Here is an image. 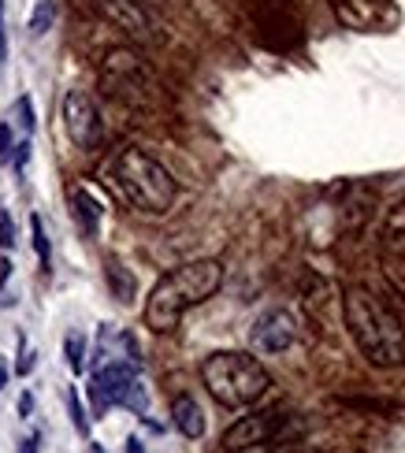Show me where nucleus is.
<instances>
[{
	"instance_id": "obj_9",
	"label": "nucleus",
	"mask_w": 405,
	"mask_h": 453,
	"mask_svg": "<svg viewBox=\"0 0 405 453\" xmlns=\"http://www.w3.org/2000/svg\"><path fill=\"white\" fill-rule=\"evenodd\" d=\"M294 338H298V324H294V316L286 309L261 312L253 331H249V342H253L257 353H286L294 346Z\"/></svg>"
},
{
	"instance_id": "obj_27",
	"label": "nucleus",
	"mask_w": 405,
	"mask_h": 453,
	"mask_svg": "<svg viewBox=\"0 0 405 453\" xmlns=\"http://www.w3.org/2000/svg\"><path fill=\"white\" fill-rule=\"evenodd\" d=\"M8 380H12V365L4 361V357H0V390L8 387Z\"/></svg>"
},
{
	"instance_id": "obj_19",
	"label": "nucleus",
	"mask_w": 405,
	"mask_h": 453,
	"mask_svg": "<svg viewBox=\"0 0 405 453\" xmlns=\"http://www.w3.org/2000/svg\"><path fill=\"white\" fill-rule=\"evenodd\" d=\"M12 245H15V219L4 209V201H0V253H8Z\"/></svg>"
},
{
	"instance_id": "obj_28",
	"label": "nucleus",
	"mask_w": 405,
	"mask_h": 453,
	"mask_svg": "<svg viewBox=\"0 0 405 453\" xmlns=\"http://www.w3.org/2000/svg\"><path fill=\"white\" fill-rule=\"evenodd\" d=\"M127 453H145L142 449V439H127Z\"/></svg>"
},
{
	"instance_id": "obj_29",
	"label": "nucleus",
	"mask_w": 405,
	"mask_h": 453,
	"mask_svg": "<svg viewBox=\"0 0 405 453\" xmlns=\"http://www.w3.org/2000/svg\"><path fill=\"white\" fill-rule=\"evenodd\" d=\"M90 453H105V449H101L97 442H90Z\"/></svg>"
},
{
	"instance_id": "obj_7",
	"label": "nucleus",
	"mask_w": 405,
	"mask_h": 453,
	"mask_svg": "<svg viewBox=\"0 0 405 453\" xmlns=\"http://www.w3.org/2000/svg\"><path fill=\"white\" fill-rule=\"evenodd\" d=\"M90 409L93 417H105L108 409L127 405L138 417H145V390L134 380V365L130 361H105L97 372L90 375Z\"/></svg>"
},
{
	"instance_id": "obj_20",
	"label": "nucleus",
	"mask_w": 405,
	"mask_h": 453,
	"mask_svg": "<svg viewBox=\"0 0 405 453\" xmlns=\"http://www.w3.org/2000/svg\"><path fill=\"white\" fill-rule=\"evenodd\" d=\"M12 153H15V127L4 119L0 123V164H12Z\"/></svg>"
},
{
	"instance_id": "obj_10",
	"label": "nucleus",
	"mask_w": 405,
	"mask_h": 453,
	"mask_svg": "<svg viewBox=\"0 0 405 453\" xmlns=\"http://www.w3.org/2000/svg\"><path fill=\"white\" fill-rule=\"evenodd\" d=\"M93 4H97V12L112 27L130 34L134 42H152L157 37V23H152V15L142 0H93Z\"/></svg>"
},
{
	"instance_id": "obj_5",
	"label": "nucleus",
	"mask_w": 405,
	"mask_h": 453,
	"mask_svg": "<svg viewBox=\"0 0 405 453\" xmlns=\"http://www.w3.org/2000/svg\"><path fill=\"white\" fill-rule=\"evenodd\" d=\"M101 89L108 97L123 101L130 108H149L157 101V79H152V67L142 60V52L134 49H112L101 60Z\"/></svg>"
},
{
	"instance_id": "obj_11",
	"label": "nucleus",
	"mask_w": 405,
	"mask_h": 453,
	"mask_svg": "<svg viewBox=\"0 0 405 453\" xmlns=\"http://www.w3.org/2000/svg\"><path fill=\"white\" fill-rule=\"evenodd\" d=\"M171 424H175V431L183 439H201L205 435V412L190 394H175V398H171Z\"/></svg>"
},
{
	"instance_id": "obj_8",
	"label": "nucleus",
	"mask_w": 405,
	"mask_h": 453,
	"mask_svg": "<svg viewBox=\"0 0 405 453\" xmlns=\"http://www.w3.org/2000/svg\"><path fill=\"white\" fill-rule=\"evenodd\" d=\"M64 127H67V138L74 142V149H82V153H97L105 145L101 111L90 93H82V89H71L64 97Z\"/></svg>"
},
{
	"instance_id": "obj_14",
	"label": "nucleus",
	"mask_w": 405,
	"mask_h": 453,
	"mask_svg": "<svg viewBox=\"0 0 405 453\" xmlns=\"http://www.w3.org/2000/svg\"><path fill=\"white\" fill-rule=\"evenodd\" d=\"M56 12H60V8H56V0H37L30 19H27L30 37H45L52 30V23H56Z\"/></svg>"
},
{
	"instance_id": "obj_23",
	"label": "nucleus",
	"mask_w": 405,
	"mask_h": 453,
	"mask_svg": "<svg viewBox=\"0 0 405 453\" xmlns=\"http://www.w3.org/2000/svg\"><path fill=\"white\" fill-rule=\"evenodd\" d=\"M30 412H34V394L30 390H23V394H19V417H30Z\"/></svg>"
},
{
	"instance_id": "obj_15",
	"label": "nucleus",
	"mask_w": 405,
	"mask_h": 453,
	"mask_svg": "<svg viewBox=\"0 0 405 453\" xmlns=\"http://www.w3.org/2000/svg\"><path fill=\"white\" fill-rule=\"evenodd\" d=\"M30 238H34V253H37V264H42V272L52 268V245H49V234H45V219L42 216H30Z\"/></svg>"
},
{
	"instance_id": "obj_3",
	"label": "nucleus",
	"mask_w": 405,
	"mask_h": 453,
	"mask_svg": "<svg viewBox=\"0 0 405 453\" xmlns=\"http://www.w3.org/2000/svg\"><path fill=\"white\" fill-rule=\"evenodd\" d=\"M108 179L115 190H120V197L145 216L171 212V204L179 197V182L171 179V172L138 145H123L120 153L112 157Z\"/></svg>"
},
{
	"instance_id": "obj_21",
	"label": "nucleus",
	"mask_w": 405,
	"mask_h": 453,
	"mask_svg": "<svg viewBox=\"0 0 405 453\" xmlns=\"http://www.w3.org/2000/svg\"><path fill=\"white\" fill-rule=\"evenodd\" d=\"M34 361H37V353H30L23 346V357H19V365H15V375H30L34 372Z\"/></svg>"
},
{
	"instance_id": "obj_24",
	"label": "nucleus",
	"mask_w": 405,
	"mask_h": 453,
	"mask_svg": "<svg viewBox=\"0 0 405 453\" xmlns=\"http://www.w3.org/2000/svg\"><path fill=\"white\" fill-rule=\"evenodd\" d=\"M8 279H12V260L0 253V294H4V287H8Z\"/></svg>"
},
{
	"instance_id": "obj_17",
	"label": "nucleus",
	"mask_w": 405,
	"mask_h": 453,
	"mask_svg": "<svg viewBox=\"0 0 405 453\" xmlns=\"http://www.w3.org/2000/svg\"><path fill=\"white\" fill-rule=\"evenodd\" d=\"M8 123L23 130V138H30V134H34V127H37V116H34V101H30V97H19V101L12 104V119H8Z\"/></svg>"
},
{
	"instance_id": "obj_1",
	"label": "nucleus",
	"mask_w": 405,
	"mask_h": 453,
	"mask_svg": "<svg viewBox=\"0 0 405 453\" xmlns=\"http://www.w3.org/2000/svg\"><path fill=\"white\" fill-rule=\"evenodd\" d=\"M342 319L361 357L376 368H401L405 365V324L364 287H346L342 294Z\"/></svg>"
},
{
	"instance_id": "obj_6",
	"label": "nucleus",
	"mask_w": 405,
	"mask_h": 453,
	"mask_svg": "<svg viewBox=\"0 0 405 453\" xmlns=\"http://www.w3.org/2000/svg\"><path fill=\"white\" fill-rule=\"evenodd\" d=\"M301 427L305 424L294 417L291 409L272 405V409L249 412V417L230 424L223 431V439H220V449L238 453V449H264V446H272V442H294L301 435Z\"/></svg>"
},
{
	"instance_id": "obj_2",
	"label": "nucleus",
	"mask_w": 405,
	"mask_h": 453,
	"mask_svg": "<svg viewBox=\"0 0 405 453\" xmlns=\"http://www.w3.org/2000/svg\"><path fill=\"white\" fill-rule=\"evenodd\" d=\"M223 287V264L220 260H190V264H179V268H171L152 294L145 297V327L152 334H167L179 327V319L186 309L194 305H205L208 297H216Z\"/></svg>"
},
{
	"instance_id": "obj_16",
	"label": "nucleus",
	"mask_w": 405,
	"mask_h": 453,
	"mask_svg": "<svg viewBox=\"0 0 405 453\" xmlns=\"http://www.w3.org/2000/svg\"><path fill=\"white\" fill-rule=\"evenodd\" d=\"M64 357H67V368H71L74 375L86 372V334L71 331V334L64 338Z\"/></svg>"
},
{
	"instance_id": "obj_12",
	"label": "nucleus",
	"mask_w": 405,
	"mask_h": 453,
	"mask_svg": "<svg viewBox=\"0 0 405 453\" xmlns=\"http://www.w3.org/2000/svg\"><path fill=\"white\" fill-rule=\"evenodd\" d=\"M71 212H74V219H79V226H82V234H97V226H101V216H105V209H101V201L93 197L86 186H71Z\"/></svg>"
},
{
	"instance_id": "obj_26",
	"label": "nucleus",
	"mask_w": 405,
	"mask_h": 453,
	"mask_svg": "<svg viewBox=\"0 0 405 453\" xmlns=\"http://www.w3.org/2000/svg\"><path fill=\"white\" fill-rule=\"evenodd\" d=\"M37 446H42V431L27 435V442H23V449H19V453H37Z\"/></svg>"
},
{
	"instance_id": "obj_4",
	"label": "nucleus",
	"mask_w": 405,
	"mask_h": 453,
	"mask_svg": "<svg viewBox=\"0 0 405 453\" xmlns=\"http://www.w3.org/2000/svg\"><path fill=\"white\" fill-rule=\"evenodd\" d=\"M201 383L212 394V402L223 409H249L257 405L268 387H272V375L257 361L253 353L242 349H220L208 353L201 361Z\"/></svg>"
},
{
	"instance_id": "obj_22",
	"label": "nucleus",
	"mask_w": 405,
	"mask_h": 453,
	"mask_svg": "<svg viewBox=\"0 0 405 453\" xmlns=\"http://www.w3.org/2000/svg\"><path fill=\"white\" fill-rule=\"evenodd\" d=\"M8 64V34H4V0H0V67Z\"/></svg>"
},
{
	"instance_id": "obj_25",
	"label": "nucleus",
	"mask_w": 405,
	"mask_h": 453,
	"mask_svg": "<svg viewBox=\"0 0 405 453\" xmlns=\"http://www.w3.org/2000/svg\"><path fill=\"white\" fill-rule=\"evenodd\" d=\"M272 453H320V449H308V446H301V442H283V446L272 449Z\"/></svg>"
},
{
	"instance_id": "obj_13",
	"label": "nucleus",
	"mask_w": 405,
	"mask_h": 453,
	"mask_svg": "<svg viewBox=\"0 0 405 453\" xmlns=\"http://www.w3.org/2000/svg\"><path fill=\"white\" fill-rule=\"evenodd\" d=\"M105 282H108V290L120 305H130L134 294H138V279H134L115 257H105Z\"/></svg>"
},
{
	"instance_id": "obj_18",
	"label": "nucleus",
	"mask_w": 405,
	"mask_h": 453,
	"mask_svg": "<svg viewBox=\"0 0 405 453\" xmlns=\"http://www.w3.org/2000/svg\"><path fill=\"white\" fill-rule=\"evenodd\" d=\"M64 398H67V412H71V424H74V431H79L82 439H90V417H86V409H82L79 390L67 387V390H64Z\"/></svg>"
}]
</instances>
